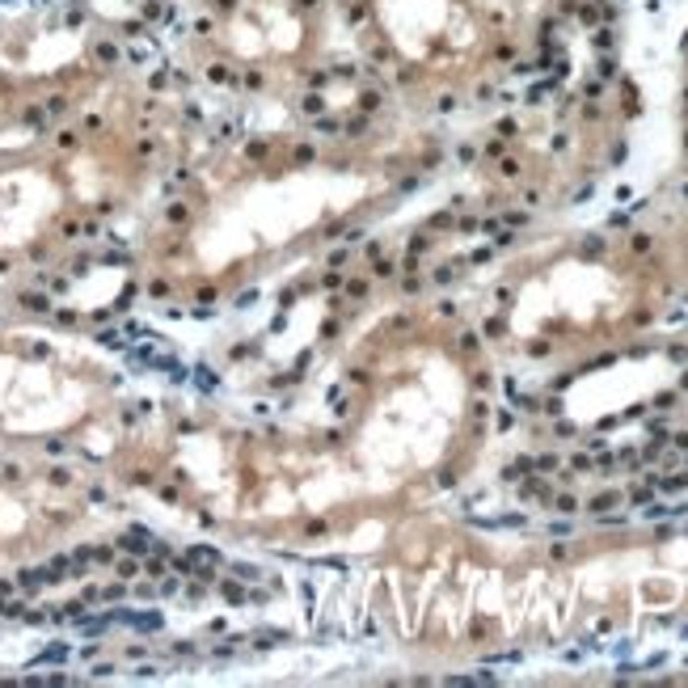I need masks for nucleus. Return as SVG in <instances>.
Wrapping results in <instances>:
<instances>
[{
    "label": "nucleus",
    "mask_w": 688,
    "mask_h": 688,
    "mask_svg": "<svg viewBox=\"0 0 688 688\" xmlns=\"http://www.w3.org/2000/svg\"><path fill=\"white\" fill-rule=\"evenodd\" d=\"M232 570H236V578H258V574H262V570H258V566H249V562H236Z\"/></svg>",
    "instance_id": "f03ea898"
},
{
    "label": "nucleus",
    "mask_w": 688,
    "mask_h": 688,
    "mask_svg": "<svg viewBox=\"0 0 688 688\" xmlns=\"http://www.w3.org/2000/svg\"><path fill=\"white\" fill-rule=\"evenodd\" d=\"M684 388H688V372H684Z\"/></svg>",
    "instance_id": "423d86ee"
},
{
    "label": "nucleus",
    "mask_w": 688,
    "mask_h": 688,
    "mask_svg": "<svg viewBox=\"0 0 688 688\" xmlns=\"http://www.w3.org/2000/svg\"><path fill=\"white\" fill-rule=\"evenodd\" d=\"M655 406H659V410H671V406H675V393H659Z\"/></svg>",
    "instance_id": "20e7f679"
},
{
    "label": "nucleus",
    "mask_w": 688,
    "mask_h": 688,
    "mask_svg": "<svg viewBox=\"0 0 688 688\" xmlns=\"http://www.w3.org/2000/svg\"><path fill=\"white\" fill-rule=\"evenodd\" d=\"M536 469H545V473L557 469V456H540V460H536Z\"/></svg>",
    "instance_id": "39448f33"
},
{
    "label": "nucleus",
    "mask_w": 688,
    "mask_h": 688,
    "mask_svg": "<svg viewBox=\"0 0 688 688\" xmlns=\"http://www.w3.org/2000/svg\"><path fill=\"white\" fill-rule=\"evenodd\" d=\"M553 507H557V511H574V498H570V494H557Z\"/></svg>",
    "instance_id": "7ed1b4c3"
},
{
    "label": "nucleus",
    "mask_w": 688,
    "mask_h": 688,
    "mask_svg": "<svg viewBox=\"0 0 688 688\" xmlns=\"http://www.w3.org/2000/svg\"><path fill=\"white\" fill-rule=\"evenodd\" d=\"M616 503H621V494H612V490H608V494H596V498H591V511H612Z\"/></svg>",
    "instance_id": "f257e3e1"
}]
</instances>
